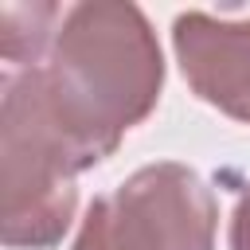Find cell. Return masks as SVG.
I'll use <instances>...</instances> for the list:
<instances>
[{
	"label": "cell",
	"mask_w": 250,
	"mask_h": 250,
	"mask_svg": "<svg viewBox=\"0 0 250 250\" xmlns=\"http://www.w3.org/2000/svg\"><path fill=\"white\" fill-rule=\"evenodd\" d=\"M35 86L86 168L117 152L164 90V55L148 16L129 0H82L62 12Z\"/></svg>",
	"instance_id": "obj_1"
},
{
	"label": "cell",
	"mask_w": 250,
	"mask_h": 250,
	"mask_svg": "<svg viewBox=\"0 0 250 250\" xmlns=\"http://www.w3.org/2000/svg\"><path fill=\"white\" fill-rule=\"evenodd\" d=\"M86 160L47 113L35 70L8 74L0 98V238L12 250H55L78 211Z\"/></svg>",
	"instance_id": "obj_2"
},
{
	"label": "cell",
	"mask_w": 250,
	"mask_h": 250,
	"mask_svg": "<svg viewBox=\"0 0 250 250\" xmlns=\"http://www.w3.org/2000/svg\"><path fill=\"white\" fill-rule=\"evenodd\" d=\"M219 203L207 180L156 160L86 207L70 250H215Z\"/></svg>",
	"instance_id": "obj_3"
},
{
	"label": "cell",
	"mask_w": 250,
	"mask_h": 250,
	"mask_svg": "<svg viewBox=\"0 0 250 250\" xmlns=\"http://www.w3.org/2000/svg\"><path fill=\"white\" fill-rule=\"evenodd\" d=\"M172 51L199 102L250 125V16L184 12L172 23Z\"/></svg>",
	"instance_id": "obj_4"
},
{
	"label": "cell",
	"mask_w": 250,
	"mask_h": 250,
	"mask_svg": "<svg viewBox=\"0 0 250 250\" xmlns=\"http://www.w3.org/2000/svg\"><path fill=\"white\" fill-rule=\"evenodd\" d=\"M59 4L51 0H31V4H0V55L8 62V74L35 70L47 62L51 43L62 23Z\"/></svg>",
	"instance_id": "obj_5"
},
{
	"label": "cell",
	"mask_w": 250,
	"mask_h": 250,
	"mask_svg": "<svg viewBox=\"0 0 250 250\" xmlns=\"http://www.w3.org/2000/svg\"><path fill=\"white\" fill-rule=\"evenodd\" d=\"M230 250H250V184L230 211Z\"/></svg>",
	"instance_id": "obj_6"
}]
</instances>
